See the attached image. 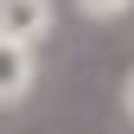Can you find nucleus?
<instances>
[{"mask_svg":"<svg viewBox=\"0 0 134 134\" xmlns=\"http://www.w3.org/2000/svg\"><path fill=\"white\" fill-rule=\"evenodd\" d=\"M58 26V0H0V38L38 51Z\"/></svg>","mask_w":134,"mask_h":134,"instance_id":"f257e3e1","label":"nucleus"},{"mask_svg":"<svg viewBox=\"0 0 134 134\" xmlns=\"http://www.w3.org/2000/svg\"><path fill=\"white\" fill-rule=\"evenodd\" d=\"M32 83H38V58H32L26 45H7V38H0V109L26 102Z\"/></svg>","mask_w":134,"mask_h":134,"instance_id":"f03ea898","label":"nucleus"},{"mask_svg":"<svg viewBox=\"0 0 134 134\" xmlns=\"http://www.w3.org/2000/svg\"><path fill=\"white\" fill-rule=\"evenodd\" d=\"M77 13H83V19H128L134 0H77Z\"/></svg>","mask_w":134,"mask_h":134,"instance_id":"7ed1b4c3","label":"nucleus"},{"mask_svg":"<svg viewBox=\"0 0 134 134\" xmlns=\"http://www.w3.org/2000/svg\"><path fill=\"white\" fill-rule=\"evenodd\" d=\"M121 115H128V121H134V70L121 77Z\"/></svg>","mask_w":134,"mask_h":134,"instance_id":"20e7f679","label":"nucleus"}]
</instances>
